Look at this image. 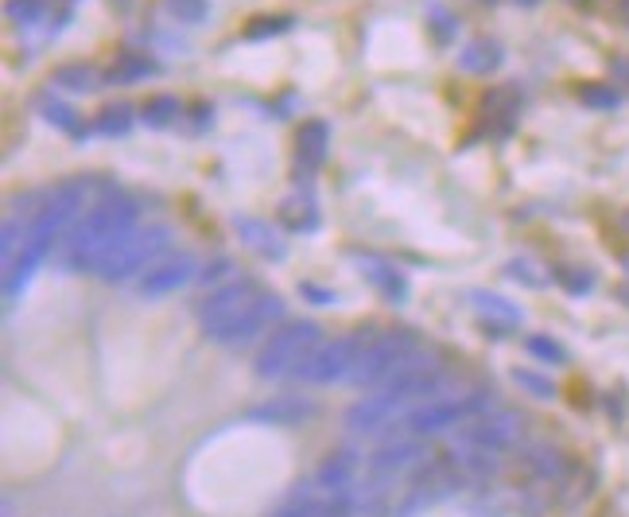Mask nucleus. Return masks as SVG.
I'll return each instance as SVG.
<instances>
[{
  "mask_svg": "<svg viewBox=\"0 0 629 517\" xmlns=\"http://www.w3.org/2000/svg\"><path fill=\"white\" fill-rule=\"evenodd\" d=\"M444 382H447L444 362H435V358L427 354L412 358L392 382H385L377 393H370V397H362V401H354L346 409V429L354 432V436H377V432L389 429L397 417H404V412H412L416 405L439 397Z\"/></svg>",
  "mask_w": 629,
  "mask_h": 517,
  "instance_id": "nucleus-1",
  "label": "nucleus"
},
{
  "mask_svg": "<svg viewBox=\"0 0 629 517\" xmlns=\"http://www.w3.org/2000/svg\"><path fill=\"white\" fill-rule=\"evenodd\" d=\"M136 218H141V211L129 199H106V203H98L66 233V241H62V265L71 268V273H94L98 261L113 250L117 241L129 230H136Z\"/></svg>",
  "mask_w": 629,
  "mask_h": 517,
  "instance_id": "nucleus-2",
  "label": "nucleus"
},
{
  "mask_svg": "<svg viewBox=\"0 0 629 517\" xmlns=\"http://www.w3.org/2000/svg\"><path fill=\"white\" fill-rule=\"evenodd\" d=\"M497 409V397L489 389L467 393V397H432V401L416 405L412 412L400 417V436H416V440H432L439 432L462 429L470 420L486 417V412Z\"/></svg>",
  "mask_w": 629,
  "mask_h": 517,
  "instance_id": "nucleus-3",
  "label": "nucleus"
},
{
  "mask_svg": "<svg viewBox=\"0 0 629 517\" xmlns=\"http://www.w3.org/2000/svg\"><path fill=\"white\" fill-rule=\"evenodd\" d=\"M412 358H420V335L412 327H389L370 339V347H365V354L358 358L350 382L362 385V389H382V385L392 382Z\"/></svg>",
  "mask_w": 629,
  "mask_h": 517,
  "instance_id": "nucleus-4",
  "label": "nucleus"
},
{
  "mask_svg": "<svg viewBox=\"0 0 629 517\" xmlns=\"http://www.w3.org/2000/svg\"><path fill=\"white\" fill-rule=\"evenodd\" d=\"M168 245H171L168 226H136V230L124 233L113 250L98 261L94 277L113 285V280H129L136 277V273H148L156 261L168 257Z\"/></svg>",
  "mask_w": 629,
  "mask_h": 517,
  "instance_id": "nucleus-5",
  "label": "nucleus"
},
{
  "mask_svg": "<svg viewBox=\"0 0 629 517\" xmlns=\"http://www.w3.org/2000/svg\"><path fill=\"white\" fill-rule=\"evenodd\" d=\"M323 342L319 323L300 320V323H285L268 335V342L257 354V377H292L295 370L315 354V347Z\"/></svg>",
  "mask_w": 629,
  "mask_h": 517,
  "instance_id": "nucleus-6",
  "label": "nucleus"
},
{
  "mask_svg": "<svg viewBox=\"0 0 629 517\" xmlns=\"http://www.w3.org/2000/svg\"><path fill=\"white\" fill-rule=\"evenodd\" d=\"M370 339H373V335H365V330H350V335H338V339H330V342H319L315 354H311L292 377H295V382H303V385L350 382V374H354L358 358L365 354Z\"/></svg>",
  "mask_w": 629,
  "mask_h": 517,
  "instance_id": "nucleus-7",
  "label": "nucleus"
},
{
  "mask_svg": "<svg viewBox=\"0 0 629 517\" xmlns=\"http://www.w3.org/2000/svg\"><path fill=\"white\" fill-rule=\"evenodd\" d=\"M521 440H524V417H521V412L494 409V412H486V417L462 424L459 436H455V444L479 447V452H494V455H506V452H513Z\"/></svg>",
  "mask_w": 629,
  "mask_h": 517,
  "instance_id": "nucleus-8",
  "label": "nucleus"
},
{
  "mask_svg": "<svg viewBox=\"0 0 629 517\" xmlns=\"http://www.w3.org/2000/svg\"><path fill=\"white\" fill-rule=\"evenodd\" d=\"M257 300H261V292L253 280H226L222 288H214V292L203 300V308H198V323H203V330L210 335V339H218V335L230 330Z\"/></svg>",
  "mask_w": 629,
  "mask_h": 517,
  "instance_id": "nucleus-9",
  "label": "nucleus"
},
{
  "mask_svg": "<svg viewBox=\"0 0 629 517\" xmlns=\"http://www.w3.org/2000/svg\"><path fill=\"white\" fill-rule=\"evenodd\" d=\"M427 459L424 452V440L416 436H392L389 444H382L377 452L370 455V464H365V474H370V494L382 491V482H392L397 474L412 471Z\"/></svg>",
  "mask_w": 629,
  "mask_h": 517,
  "instance_id": "nucleus-10",
  "label": "nucleus"
},
{
  "mask_svg": "<svg viewBox=\"0 0 629 517\" xmlns=\"http://www.w3.org/2000/svg\"><path fill=\"white\" fill-rule=\"evenodd\" d=\"M280 320H285V300H280L276 292H261V300L253 303V308H249L230 330H222L214 342L241 350V347H249V342H257L261 335H268V330H276V323Z\"/></svg>",
  "mask_w": 629,
  "mask_h": 517,
  "instance_id": "nucleus-11",
  "label": "nucleus"
},
{
  "mask_svg": "<svg viewBox=\"0 0 629 517\" xmlns=\"http://www.w3.org/2000/svg\"><path fill=\"white\" fill-rule=\"evenodd\" d=\"M315 412H319V405L311 401V397H303V393H280L273 401L249 409V420L253 424H273V429H300Z\"/></svg>",
  "mask_w": 629,
  "mask_h": 517,
  "instance_id": "nucleus-12",
  "label": "nucleus"
},
{
  "mask_svg": "<svg viewBox=\"0 0 629 517\" xmlns=\"http://www.w3.org/2000/svg\"><path fill=\"white\" fill-rule=\"evenodd\" d=\"M195 257L191 253H168L141 277V296H171L195 277Z\"/></svg>",
  "mask_w": 629,
  "mask_h": 517,
  "instance_id": "nucleus-13",
  "label": "nucleus"
},
{
  "mask_svg": "<svg viewBox=\"0 0 629 517\" xmlns=\"http://www.w3.org/2000/svg\"><path fill=\"white\" fill-rule=\"evenodd\" d=\"M358 474H362V455L354 447H342V452L327 455L315 471V486L323 494H342V491H354L358 486Z\"/></svg>",
  "mask_w": 629,
  "mask_h": 517,
  "instance_id": "nucleus-14",
  "label": "nucleus"
},
{
  "mask_svg": "<svg viewBox=\"0 0 629 517\" xmlns=\"http://www.w3.org/2000/svg\"><path fill=\"white\" fill-rule=\"evenodd\" d=\"M327 152H330L327 121L311 117V121H303V125L295 129V171H303V176L319 171L323 160H327Z\"/></svg>",
  "mask_w": 629,
  "mask_h": 517,
  "instance_id": "nucleus-15",
  "label": "nucleus"
},
{
  "mask_svg": "<svg viewBox=\"0 0 629 517\" xmlns=\"http://www.w3.org/2000/svg\"><path fill=\"white\" fill-rule=\"evenodd\" d=\"M362 273L370 277V285L377 288V292H382L389 303H404L408 300V280L400 277V268H392L389 261L370 257V253H365V257H362Z\"/></svg>",
  "mask_w": 629,
  "mask_h": 517,
  "instance_id": "nucleus-16",
  "label": "nucleus"
},
{
  "mask_svg": "<svg viewBox=\"0 0 629 517\" xmlns=\"http://www.w3.org/2000/svg\"><path fill=\"white\" fill-rule=\"evenodd\" d=\"M501 63H506V51H501L497 39H470L459 51V67L470 74H494Z\"/></svg>",
  "mask_w": 629,
  "mask_h": 517,
  "instance_id": "nucleus-17",
  "label": "nucleus"
},
{
  "mask_svg": "<svg viewBox=\"0 0 629 517\" xmlns=\"http://www.w3.org/2000/svg\"><path fill=\"white\" fill-rule=\"evenodd\" d=\"M233 226H238L241 241H245L253 253H261V257H273V261L285 257V241L276 238V230L268 223H261V218H238Z\"/></svg>",
  "mask_w": 629,
  "mask_h": 517,
  "instance_id": "nucleus-18",
  "label": "nucleus"
},
{
  "mask_svg": "<svg viewBox=\"0 0 629 517\" xmlns=\"http://www.w3.org/2000/svg\"><path fill=\"white\" fill-rule=\"evenodd\" d=\"M156 74V63H152L148 55L141 51H121L113 59V67L106 71V82H113V86H136V82L152 79Z\"/></svg>",
  "mask_w": 629,
  "mask_h": 517,
  "instance_id": "nucleus-19",
  "label": "nucleus"
},
{
  "mask_svg": "<svg viewBox=\"0 0 629 517\" xmlns=\"http://www.w3.org/2000/svg\"><path fill=\"white\" fill-rule=\"evenodd\" d=\"M319 509H323L319 486H315V482H295L292 494H288L268 517H319Z\"/></svg>",
  "mask_w": 629,
  "mask_h": 517,
  "instance_id": "nucleus-20",
  "label": "nucleus"
},
{
  "mask_svg": "<svg viewBox=\"0 0 629 517\" xmlns=\"http://www.w3.org/2000/svg\"><path fill=\"white\" fill-rule=\"evenodd\" d=\"M524 467H529V471L536 474L541 482H559V479H564V471H568L564 455H559L556 447H548V444H532L529 455H524Z\"/></svg>",
  "mask_w": 629,
  "mask_h": 517,
  "instance_id": "nucleus-21",
  "label": "nucleus"
},
{
  "mask_svg": "<svg viewBox=\"0 0 629 517\" xmlns=\"http://www.w3.org/2000/svg\"><path fill=\"white\" fill-rule=\"evenodd\" d=\"M51 82L62 89H71V94H89V89H98V71L89 63H62L51 71Z\"/></svg>",
  "mask_w": 629,
  "mask_h": 517,
  "instance_id": "nucleus-22",
  "label": "nucleus"
},
{
  "mask_svg": "<svg viewBox=\"0 0 629 517\" xmlns=\"http://www.w3.org/2000/svg\"><path fill=\"white\" fill-rule=\"evenodd\" d=\"M482 113H486V121H501V129L509 133V125L517 121V89L494 86L486 98H482Z\"/></svg>",
  "mask_w": 629,
  "mask_h": 517,
  "instance_id": "nucleus-23",
  "label": "nucleus"
},
{
  "mask_svg": "<svg viewBox=\"0 0 629 517\" xmlns=\"http://www.w3.org/2000/svg\"><path fill=\"white\" fill-rule=\"evenodd\" d=\"M470 300H474L479 315H486V320L506 323V327H517V323H521V308H517V303H509V300H501V296H494V292H474Z\"/></svg>",
  "mask_w": 629,
  "mask_h": 517,
  "instance_id": "nucleus-24",
  "label": "nucleus"
},
{
  "mask_svg": "<svg viewBox=\"0 0 629 517\" xmlns=\"http://www.w3.org/2000/svg\"><path fill=\"white\" fill-rule=\"evenodd\" d=\"M179 98H171V94H156V98H148L141 106V117H144V125H152V129H168V125H176L179 121Z\"/></svg>",
  "mask_w": 629,
  "mask_h": 517,
  "instance_id": "nucleus-25",
  "label": "nucleus"
},
{
  "mask_svg": "<svg viewBox=\"0 0 629 517\" xmlns=\"http://www.w3.org/2000/svg\"><path fill=\"white\" fill-rule=\"evenodd\" d=\"M280 218H285L288 230H300V233L319 226V211L311 206V199H288V203L280 206Z\"/></svg>",
  "mask_w": 629,
  "mask_h": 517,
  "instance_id": "nucleus-26",
  "label": "nucleus"
},
{
  "mask_svg": "<svg viewBox=\"0 0 629 517\" xmlns=\"http://www.w3.org/2000/svg\"><path fill=\"white\" fill-rule=\"evenodd\" d=\"M39 109H44V117L51 121V125H59L62 133H71V136H86V125L78 121V113H74L71 106H62V101H55V98H44L39 101Z\"/></svg>",
  "mask_w": 629,
  "mask_h": 517,
  "instance_id": "nucleus-27",
  "label": "nucleus"
},
{
  "mask_svg": "<svg viewBox=\"0 0 629 517\" xmlns=\"http://www.w3.org/2000/svg\"><path fill=\"white\" fill-rule=\"evenodd\" d=\"M579 101L591 109H618L621 94L610 82H586V86H579Z\"/></svg>",
  "mask_w": 629,
  "mask_h": 517,
  "instance_id": "nucleus-28",
  "label": "nucleus"
},
{
  "mask_svg": "<svg viewBox=\"0 0 629 517\" xmlns=\"http://www.w3.org/2000/svg\"><path fill=\"white\" fill-rule=\"evenodd\" d=\"M133 129V109L129 106H106L98 113V133L101 136H124Z\"/></svg>",
  "mask_w": 629,
  "mask_h": 517,
  "instance_id": "nucleus-29",
  "label": "nucleus"
},
{
  "mask_svg": "<svg viewBox=\"0 0 629 517\" xmlns=\"http://www.w3.org/2000/svg\"><path fill=\"white\" fill-rule=\"evenodd\" d=\"M292 27V16H253L245 24V39H273V36H285Z\"/></svg>",
  "mask_w": 629,
  "mask_h": 517,
  "instance_id": "nucleus-30",
  "label": "nucleus"
},
{
  "mask_svg": "<svg viewBox=\"0 0 629 517\" xmlns=\"http://www.w3.org/2000/svg\"><path fill=\"white\" fill-rule=\"evenodd\" d=\"M524 347H529V354H536L541 362H548V366H564V362H568V350L559 347L556 339H548V335H529Z\"/></svg>",
  "mask_w": 629,
  "mask_h": 517,
  "instance_id": "nucleus-31",
  "label": "nucleus"
},
{
  "mask_svg": "<svg viewBox=\"0 0 629 517\" xmlns=\"http://www.w3.org/2000/svg\"><path fill=\"white\" fill-rule=\"evenodd\" d=\"M556 277H559V285L568 288V292H591L594 288V273L591 268H576V265H564V268H556Z\"/></svg>",
  "mask_w": 629,
  "mask_h": 517,
  "instance_id": "nucleus-32",
  "label": "nucleus"
},
{
  "mask_svg": "<svg viewBox=\"0 0 629 517\" xmlns=\"http://www.w3.org/2000/svg\"><path fill=\"white\" fill-rule=\"evenodd\" d=\"M513 382L521 385V389H529L532 397H541V401H552V397H556V385H552L548 377L532 374V370H513Z\"/></svg>",
  "mask_w": 629,
  "mask_h": 517,
  "instance_id": "nucleus-33",
  "label": "nucleus"
},
{
  "mask_svg": "<svg viewBox=\"0 0 629 517\" xmlns=\"http://www.w3.org/2000/svg\"><path fill=\"white\" fill-rule=\"evenodd\" d=\"M168 12L176 20H183V24H203L210 4L206 0H168Z\"/></svg>",
  "mask_w": 629,
  "mask_h": 517,
  "instance_id": "nucleus-34",
  "label": "nucleus"
},
{
  "mask_svg": "<svg viewBox=\"0 0 629 517\" xmlns=\"http://www.w3.org/2000/svg\"><path fill=\"white\" fill-rule=\"evenodd\" d=\"M358 498L354 491H342V494H323V509L319 517H354Z\"/></svg>",
  "mask_w": 629,
  "mask_h": 517,
  "instance_id": "nucleus-35",
  "label": "nucleus"
},
{
  "mask_svg": "<svg viewBox=\"0 0 629 517\" xmlns=\"http://www.w3.org/2000/svg\"><path fill=\"white\" fill-rule=\"evenodd\" d=\"M47 0H9V20L12 24H36L44 16Z\"/></svg>",
  "mask_w": 629,
  "mask_h": 517,
  "instance_id": "nucleus-36",
  "label": "nucleus"
},
{
  "mask_svg": "<svg viewBox=\"0 0 629 517\" xmlns=\"http://www.w3.org/2000/svg\"><path fill=\"white\" fill-rule=\"evenodd\" d=\"M529 261H509V277H513V280H524V285H532V288H536V285H544V273H529Z\"/></svg>",
  "mask_w": 629,
  "mask_h": 517,
  "instance_id": "nucleus-37",
  "label": "nucleus"
},
{
  "mask_svg": "<svg viewBox=\"0 0 629 517\" xmlns=\"http://www.w3.org/2000/svg\"><path fill=\"white\" fill-rule=\"evenodd\" d=\"M303 296H311V303H335V292H327V288H315V285H300Z\"/></svg>",
  "mask_w": 629,
  "mask_h": 517,
  "instance_id": "nucleus-38",
  "label": "nucleus"
},
{
  "mask_svg": "<svg viewBox=\"0 0 629 517\" xmlns=\"http://www.w3.org/2000/svg\"><path fill=\"white\" fill-rule=\"evenodd\" d=\"M226 268H230V261H214V265H206L198 277L203 280H218V277H226Z\"/></svg>",
  "mask_w": 629,
  "mask_h": 517,
  "instance_id": "nucleus-39",
  "label": "nucleus"
},
{
  "mask_svg": "<svg viewBox=\"0 0 629 517\" xmlns=\"http://www.w3.org/2000/svg\"><path fill=\"white\" fill-rule=\"evenodd\" d=\"M621 230L629 233V211H626V215H621Z\"/></svg>",
  "mask_w": 629,
  "mask_h": 517,
  "instance_id": "nucleus-40",
  "label": "nucleus"
},
{
  "mask_svg": "<svg viewBox=\"0 0 629 517\" xmlns=\"http://www.w3.org/2000/svg\"><path fill=\"white\" fill-rule=\"evenodd\" d=\"M517 4H541V0H517Z\"/></svg>",
  "mask_w": 629,
  "mask_h": 517,
  "instance_id": "nucleus-41",
  "label": "nucleus"
}]
</instances>
